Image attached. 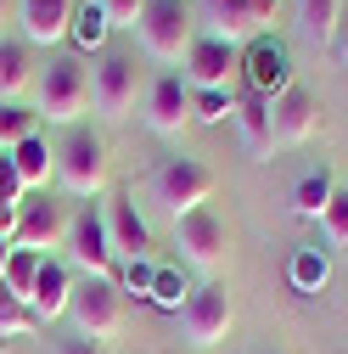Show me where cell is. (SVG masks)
Here are the masks:
<instances>
[{
    "label": "cell",
    "instance_id": "1",
    "mask_svg": "<svg viewBox=\"0 0 348 354\" xmlns=\"http://www.w3.org/2000/svg\"><path fill=\"white\" fill-rule=\"evenodd\" d=\"M51 152H57V186L68 197H102L107 192V141L96 129L73 124Z\"/></svg>",
    "mask_w": 348,
    "mask_h": 354
},
{
    "label": "cell",
    "instance_id": "2",
    "mask_svg": "<svg viewBox=\"0 0 348 354\" xmlns=\"http://www.w3.org/2000/svg\"><path fill=\"white\" fill-rule=\"evenodd\" d=\"M197 23L208 39L247 51L253 39H264L276 23V0H197Z\"/></svg>",
    "mask_w": 348,
    "mask_h": 354
},
{
    "label": "cell",
    "instance_id": "3",
    "mask_svg": "<svg viewBox=\"0 0 348 354\" xmlns=\"http://www.w3.org/2000/svg\"><path fill=\"white\" fill-rule=\"evenodd\" d=\"M68 321H73V332L84 337V343H107V337H118L124 332V292H118V281H107V276H84L79 287H73V298H68Z\"/></svg>",
    "mask_w": 348,
    "mask_h": 354
},
{
    "label": "cell",
    "instance_id": "4",
    "mask_svg": "<svg viewBox=\"0 0 348 354\" xmlns=\"http://www.w3.org/2000/svg\"><path fill=\"white\" fill-rule=\"evenodd\" d=\"M213 186H220V180H213L197 158H163V163L152 169V203H157L168 219H186V214L208 208Z\"/></svg>",
    "mask_w": 348,
    "mask_h": 354
},
{
    "label": "cell",
    "instance_id": "5",
    "mask_svg": "<svg viewBox=\"0 0 348 354\" xmlns=\"http://www.w3.org/2000/svg\"><path fill=\"white\" fill-rule=\"evenodd\" d=\"M84 107H90V73H84V62L79 57H51L46 73H39V107L34 113H46V124L73 129L84 118Z\"/></svg>",
    "mask_w": 348,
    "mask_h": 354
},
{
    "label": "cell",
    "instance_id": "6",
    "mask_svg": "<svg viewBox=\"0 0 348 354\" xmlns=\"http://www.w3.org/2000/svg\"><path fill=\"white\" fill-rule=\"evenodd\" d=\"M135 34H141V51H146L152 62H168V68H180L186 51H191V39H197L191 12L180 6V0H146Z\"/></svg>",
    "mask_w": 348,
    "mask_h": 354
},
{
    "label": "cell",
    "instance_id": "7",
    "mask_svg": "<svg viewBox=\"0 0 348 354\" xmlns=\"http://www.w3.org/2000/svg\"><path fill=\"white\" fill-rule=\"evenodd\" d=\"M174 248H180V264L213 276L225 264V253H231V231H225V219L213 208H197L186 219H174Z\"/></svg>",
    "mask_w": 348,
    "mask_h": 354
},
{
    "label": "cell",
    "instance_id": "8",
    "mask_svg": "<svg viewBox=\"0 0 348 354\" xmlns=\"http://www.w3.org/2000/svg\"><path fill=\"white\" fill-rule=\"evenodd\" d=\"M141 73H135V57H124V51H102V62L90 68V102L102 118H129L141 102Z\"/></svg>",
    "mask_w": 348,
    "mask_h": 354
},
{
    "label": "cell",
    "instance_id": "9",
    "mask_svg": "<svg viewBox=\"0 0 348 354\" xmlns=\"http://www.w3.org/2000/svg\"><path fill=\"white\" fill-rule=\"evenodd\" d=\"M231 321H236V304H231V292H225L220 281L197 287V292L186 298V309H180V332H186V343H197V348L225 343Z\"/></svg>",
    "mask_w": 348,
    "mask_h": 354
},
{
    "label": "cell",
    "instance_id": "10",
    "mask_svg": "<svg viewBox=\"0 0 348 354\" xmlns=\"http://www.w3.org/2000/svg\"><path fill=\"white\" fill-rule=\"evenodd\" d=\"M12 248L39 253V259H51V248H68V208L62 203H46V197H23L17 203Z\"/></svg>",
    "mask_w": 348,
    "mask_h": 354
},
{
    "label": "cell",
    "instance_id": "11",
    "mask_svg": "<svg viewBox=\"0 0 348 354\" xmlns=\"http://www.w3.org/2000/svg\"><path fill=\"white\" fill-rule=\"evenodd\" d=\"M68 259L79 264L84 276H107L113 281V242H107V225H102V208H79L68 214Z\"/></svg>",
    "mask_w": 348,
    "mask_h": 354
},
{
    "label": "cell",
    "instance_id": "12",
    "mask_svg": "<svg viewBox=\"0 0 348 354\" xmlns=\"http://www.w3.org/2000/svg\"><path fill=\"white\" fill-rule=\"evenodd\" d=\"M236 68H242V51L236 46L197 34L191 51H186V62H180V79L191 84V91H231V73Z\"/></svg>",
    "mask_w": 348,
    "mask_h": 354
},
{
    "label": "cell",
    "instance_id": "13",
    "mask_svg": "<svg viewBox=\"0 0 348 354\" xmlns=\"http://www.w3.org/2000/svg\"><path fill=\"white\" fill-rule=\"evenodd\" d=\"M141 118H146L152 136H180V129L191 124V84L180 73L152 79V91L141 96Z\"/></svg>",
    "mask_w": 348,
    "mask_h": 354
},
{
    "label": "cell",
    "instance_id": "14",
    "mask_svg": "<svg viewBox=\"0 0 348 354\" xmlns=\"http://www.w3.org/2000/svg\"><path fill=\"white\" fill-rule=\"evenodd\" d=\"M242 68H247V84L258 91V102H276L287 84H292V57H287V46H281L276 34L253 39V46L242 51Z\"/></svg>",
    "mask_w": 348,
    "mask_h": 354
},
{
    "label": "cell",
    "instance_id": "15",
    "mask_svg": "<svg viewBox=\"0 0 348 354\" xmlns=\"http://www.w3.org/2000/svg\"><path fill=\"white\" fill-rule=\"evenodd\" d=\"M270 124H276V141H281V147H303V141L320 129V102H315V91L287 84V91L270 102Z\"/></svg>",
    "mask_w": 348,
    "mask_h": 354
},
{
    "label": "cell",
    "instance_id": "16",
    "mask_svg": "<svg viewBox=\"0 0 348 354\" xmlns=\"http://www.w3.org/2000/svg\"><path fill=\"white\" fill-rule=\"evenodd\" d=\"M73 23V0H17V28H23V46H62Z\"/></svg>",
    "mask_w": 348,
    "mask_h": 354
},
{
    "label": "cell",
    "instance_id": "17",
    "mask_svg": "<svg viewBox=\"0 0 348 354\" xmlns=\"http://www.w3.org/2000/svg\"><path fill=\"white\" fill-rule=\"evenodd\" d=\"M102 225H107L113 259H146V248H152V231H146V219L135 214V197H113V203L102 208Z\"/></svg>",
    "mask_w": 348,
    "mask_h": 354
},
{
    "label": "cell",
    "instance_id": "18",
    "mask_svg": "<svg viewBox=\"0 0 348 354\" xmlns=\"http://www.w3.org/2000/svg\"><path fill=\"white\" fill-rule=\"evenodd\" d=\"M68 298H73V276L62 270L57 259L39 264V276H34V292H28V309H34V321L39 326H51L68 315Z\"/></svg>",
    "mask_w": 348,
    "mask_h": 354
},
{
    "label": "cell",
    "instance_id": "19",
    "mask_svg": "<svg viewBox=\"0 0 348 354\" xmlns=\"http://www.w3.org/2000/svg\"><path fill=\"white\" fill-rule=\"evenodd\" d=\"M236 129H242V147H247V158L253 163H270L276 158V124H270V102H258V96H247V102H236Z\"/></svg>",
    "mask_w": 348,
    "mask_h": 354
},
{
    "label": "cell",
    "instance_id": "20",
    "mask_svg": "<svg viewBox=\"0 0 348 354\" xmlns=\"http://www.w3.org/2000/svg\"><path fill=\"white\" fill-rule=\"evenodd\" d=\"M34 51L23 46V39H0V107L6 102H23L28 84H34Z\"/></svg>",
    "mask_w": 348,
    "mask_h": 354
},
{
    "label": "cell",
    "instance_id": "21",
    "mask_svg": "<svg viewBox=\"0 0 348 354\" xmlns=\"http://www.w3.org/2000/svg\"><path fill=\"white\" fill-rule=\"evenodd\" d=\"M6 158H12V169H17L23 192H46V180H57V152L46 147V136H28V141L12 147Z\"/></svg>",
    "mask_w": 348,
    "mask_h": 354
},
{
    "label": "cell",
    "instance_id": "22",
    "mask_svg": "<svg viewBox=\"0 0 348 354\" xmlns=\"http://www.w3.org/2000/svg\"><path fill=\"white\" fill-rule=\"evenodd\" d=\"M342 0H298V34L309 39L315 51H331L337 39V23H342Z\"/></svg>",
    "mask_w": 348,
    "mask_h": 354
},
{
    "label": "cell",
    "instance_id": "23",
    "mask_svg": "<svg viewBox=\"0 0 348 354\" xmlns=\"http://www.w3.org/2000/svg\"><path fill=\"white\" fill-rule=\"evenodd\" d=\"M107 17H102V6H96V0H79V6H73V23H68V39H73V51L79 57H102L107 51Z\"/></svg>",
    "mask_w": 348,
    "mask_h": 354
},
{
    "label": "cell",
    "instance_id": "24",
    "mask_svg": "<svg viewBox=\"0 0 348 354\" xmlns=\"http://www.w3.org/2000/svg\"><path fill=\"white\" fill-rule=\"evenodd\" d=\"M287 276H292L298 292H320V287L331 281V253H326V248H298L292 264H287Z\"/></svg>",
    "mask_w": 348,
    "mask_h": 354
},
{
    "label": "cell",
    "instance_id": "25",
    "mask_svg": "<svg viewBox=\"0 0 348 354\" xmlns=\"http://www.w3.org/2000/svg\"><path fill=\"white\" fill-rule=\"evenodd\" d=\"M331 197H337L331 174L315 169V174H303V180H298V192H292V214H298V219H320V214L331 208Z\"/></svg>",
    "mask_w": 348,
    "mask_h": 354
},
{
    "label": "cell",
    "instance_id": "26",
    "mask_svg": "<svg viewBox=\"0 0 348 354\" xmlns=\"http://www.w3.org/2000/svg\"><path fill=\"white\" fill-rule=\"evenodd\" d=\"M28 136H39V113L23 107V102H6V107H0V152L23 147Z\"/></svg>",
    "mask_w": 348,
    "mask_h": 354
},
{
    "label": "cell",
    "instance_id": "27",
    "mask_svg": "<svg viewBox=\"0 0 348 354\" xmlns=\"http://www.w3.org/2000/svg\"><path fill=\"white\" fill-rule=\"evenodd\" d=\"M28 332H39L34 309L17 292H6V281H0V337H28Z\"/></svg>",
    "mask_w": 348,
    "mask_h": 354
},
{
    "label": "cell",
    "instance_id": "28",
    "mask_svg": "<svg viewBox=\"0 0 348 354\" xmlns=\"http://www.w3.org/2000/svg\"><path fill=\"white\" fill-rule=\"evenodd\" d=\"M39 264H46L39 253H23V248H12V259H6V276H0V281H6V292H17V298L28 304V292H34V276H39Z\"/></svg>",
    "mask_w": 348,
    "mask_h": 354
},
{
    "label": "cell",
    "instance_id": "29",
    "mask_svg": "<svg viewBox=\"0 0 348 354\" xmlns=\"http://www.w3.org/2000/svg\"><path fill=\"white\" fill-rule=\"evenodd\" d=\"M191 118L197 124H225V118H236V96L231 91H191Z\"/></svg>",
    "mask_w": 348,
    "mask_h": 354
},
{
    "label": "cell",
    "instance_id": "30",
    "mask_svg": "<svg viewBox=\"0 0 348 354\" xmlns=\"http://www.w3.org/2000/svg\"><path fill=\"white\" fill-rule=\"evenodd\" d=\"M320 236H326V253H331V248H337V253L348 248V192H337L331 208L320 214Z\"/></svg>",
    "mask_w": 348,
    "mask_h": 354
},
{
    "label": "cell",
    "instance_id": "31",
    "mask_svg": "<svg viewBox=\"0 0 348 354\" xmlns=\"http://www.w3.org/2000/svg\"><path fill=\"white\" fill-rule=\"evenodd\" d=\"M152 281H157V264H146V259H124V270H118V292L152 298Z\"/></svg>",
    "mask_w": 348,
    "mask_h": 354
},
{
    "label": "cell",
    "instance_id": "32",
    "mask_svg": "<svg viewBox=\"0 0 348 354\" xmlns=\"http://www.w3.org/2000/svg\"><path fill=\"white\" fill-rule=\"evenodd\" d=\"M186 298H191L186 276H174V270H157V281H152V304H157V309H186Z\"/></svg>",
    "mask_w": 348,
    "mask_h": 354
},
{
    "label": "cell",
    "instance_id": "33",
    "mask_svg": "<svg viewBox=\"0 0 348 354\" xmlns=\"http://www.w3.org/2000/svg\"><path fill=\"white\" fill-rule=\"evenodd\" d=\"M96 6H102L107 28H135L141 12H146V0H96Z\"/></svg>",
    "mask_w": 348,
    "mask_h": 354
},
{
    "label": "cell",
    "instance_id": "34",
    "mask_svg": "<svg viewBox=\"0 0 348 354\" xmlns=\"http://www.w3.org/2000/svg\"><path fill=\"white\" fill-rule=\"evenodd\" d=\"M51 354H102V348H96V343H84V337H57Z\"/></svg>",
    "mask_w": 348,
    "mask_h": 354
},
{
    "label": "cell",
    "instance_id": "35",
    "mask_svg": "<svg viewBox=\"0 0 348 354\" xmlns=\"http://www.w3.org/2000/svg\"><path fill=\"white\" fill-rule=\"evenodd\" d=\"M331 57L348 68V12H342V23H337V39H331Z\"/></svg>",
    "mask_w": 348,
    "mask_h": 354
},
{
    "label": "cell",
    "instance_id": "36",
    "mask_svg": "<svg viewBox=\"0 0 348 354\" xmlns=\"http://www.w3.org/2000/svg\"><path fill=\"white\" fill-rule=\"evenodd\" d=\"M12 231H17V208H6V203H0V236L12 242Z\"/></svg>",
    "mask_w": 348,
    "mask_h": 354
},
{
    "label": "cell",
    "instance_id": "37",
    "mask_svg": "<svg viewBox=\"0 0 348 354\" xmlns=\"http://www.w3.org/2000/svg\"><path fill=\"white\" fill-rule=\"evenodd\" d=\"M6 23H17V0H0V28Z\"/></svg>",
    "mask_w": 348,
    "mask_h": 354
},
{
    "label": "cell",
    "instance_id": "38",
    "mask_svg": "<svg viewBox=\"0 0 348 354\" xmlns=\"http://www.w3.org/2000/svg\"><path fill=\"white\" fill-rule=\"evenodd\" d=\"M6 259H12V242L0 236V276H6Z\"/></svg>",
    "mask_w": 348,
    "mask_h": 354
}]
</instances>
